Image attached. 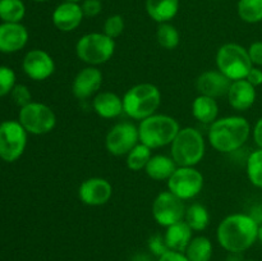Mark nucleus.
Returning a JSON list of instances; mask_svg holds the SVG:
<instances>
[{
  "mask_svg": "<svg viewBox=\"0 0 262 261\" xmlns=\"http://www.w3.org/2000/svg\"><path fill=\"white\" fill-rule=\"evenodd\" d=\"M10 95H12V99L14 101V104L18 105L19 107H23L30 104L31 99H32L30 90L25 84H15L13 87Z\"/></svg>",
  "mask_w": 262,
  "mask_h": 261,
  "instance_id": "35",
  "label": "nucleus"
},
{
  "mask_svg": "<svg viewBox=\"0 0 262 261\" xmlns=\"http://www.w3.org/2000/svg\"><path fill=\"white\" fill-rule=\"evenodd\" d=\"M113 196V186L107 179L100 177L84 179L78 188V197L87 206H102Z\"/></svg>",
  "mask_w": 262,
  "mask_h": 261,
  "instance_id": "13",
  "label": "nucleus"
},
{
  "mask_svg": "<svg viewBox=\"0 0 262 261\" xmlns=\"http://www.w3.org/2000/svg\"><path fill=\"white\" fill-rule=\"evenodd\" d=\"M192 238H193V230L184 220L168 227L164 233V240L168 248L177 252H184Z\"/></svg>",
  "mask_w": 262,
  "mask_h": 261,
  "instance_id": "21",
  "label": "nucleus"
},
{
  "mask_svg": "<svg viewBox=\"0 0 262 261\" xmlns=\"http://www.w3.org/2000/svg\"><path fill=\"white\" fill-rule=\"evenodd\" d=\"M258 224L250 214L235 212L228 215L220 222L216 229V238L220 247L228 253H243L257 241Z\"/></svg>",
  "mask_w": 262,
  "mask_h": 261,
  "instance_id": "1",
  "label": "nucleus"
},
{
  "mask_svg": "<svg viewBox=\"0 0 262 261\" xmlns=\"http://www.w3.org/2000/svg\"><path fill=\"white\" fill-rule=\"evenodd\" d=\"M250 135V122L239 115H230L210 124L209 142L219 153L232 154L247 142Z\"/></svg>",
  "mask_w": 262,
  "mask_h": 261,
  "instance_id": "2",
  "label": "nucleus"
},
{
  "mask_svg": "<svg viewBox=\"0 0 262 261\" xmlns=\"http://www.w3.org/2000/svg\"><path fill=\"white\" fill-rule=\"evenodd\" d=\"M33 2H37V3H43V2H49V0H33Z\"/></svg>",
  "mask_w": 262,
  "mask_h": 261,
  "instance_id": "46",
  "label": "nucleus"
},
{
  "mask_svg": "<svg viewBox=\"0 0 262 261\" xmlns=\"http://www.w3.org/2000/svg\"><path fill=\"white\" fill-rule=\"evenodd\" d=\"M186 206L183 200L170 191H163L155 197L152 202V216L161 227H170L184 220Z\"/></svg>",
  "mask_w": 262,
  "mask_h": 261,
  "instance_id": "11",
  "label": "nucleus"
},
{
  "mask_svg": "<svg viewBox=\"0 0 262 261\" xmlns=\"http://www.w3.org/2000/svg\"><path fill=\"white\" fill-rule=\"evenodd\" d=\"M27 130L17 120L0 124V159L8 163L18 160L27 146Z\"/></svg>",
  "mask_w": 262,
  "mask_h": 261,
  "instance_id": "9",
  "label": "nucleus"
},
{
  "mask_svg": "<svg viewBox=\"0 0 262 261\" xmlns=\"http://www.w3.org/2000/svg\"><path fill=\"white\" fill-rule=\"evenodd\" d=\"M245 79H247V81L250 82L252 86H255V87L261 86L262 84V69L260 68V67H252Z\"/></svg>",
  "mask_w": 262,
  "mask_h": 261,
  "instance_id": "38",
  "label": "nucleus"
},
{
  "mask_svg": "<svg viewBox=\"0 0 262 261\" xmlns=\"http://www.w3.org/2000/svg\"><path fill=\"white\" fill-rule=\"evenodd\" d=\"M122 99L124 114L135 120H143L156 114L161 105V92L152 83H138L130 87Z\"/></svg>",
  "mask_w": 262,
  "mask_h": 261,
  "instance_id": "3",
  "label": "nucleus"
},
{
  "mask_svg": "<svg viewBox=\"0 0 262 261\" xmlns=\"http://www.w3.org/2000/svg\"><path fill=\"white\" fill-rule=\"evenodd\" d=\"M28 41V31L20 23L0 25V51L5 54L19 51Z\"/></svg>",
  "mask_w": 262,
  "mask_h": 261,
  "instance_id": "18",
  "label": "nucleus"
},
{
  "mask_svg": "<svg viewBox=\"0 0 262 261\" xmlns=\"http://www.w3.org/2000/svg\"><path fill=\"white\" fill-rule=\"evenodd\" d=\"M184 222L189 225L193 232H202L210 224L209 210L201 204H193L186 210Z\"/></svg>",
  "mask_w": 262,
  "mask_h": 261,
  "instance_id": "26",
  "label": "nucleus"
},
{
  "mask_svg": "<svg viewBox=\"0 0 262 261\" xmlns=\"http://www.w3.org/2000/svg\"><path fill=\"white\" fill-rule=\"evenodd\" d=\"M129 261H155V260L152 258V255H151V253L138 252V253H135V255L129 258Z\"/></svg>",
  "mask_w": 262,
  "mask_h": 261,
  "instance_id": "42",
  "label": "nucleus"
},
{
  "mask_svg": "<svg viewBox=\"0 0 262 261\" xmlns=\"http://www.w3.org/2000/svg\"><path fill=\"white\" fill-rule=\"evenodd\" d=\"M92 107H94V112L104 119H114L124 113L123 99L110 91L96 94V96L92 100Z\"/></svg>",
  "mask_w": 262,
  "mask_h": 261,
  "instance_id": "20",
  "label": "nucleus"
},
{
  "mask_svg": "<svg viewBox=\"0 0 262 261\" xmlns=\"http://www.w3.org/2000/svg\"><path fill=\"white\" fill-rule=\"evenodd\" d=\"M138 143V127L130 122L117 123L110 128L105 137V147L113 156H127Z\"/></svg>",
  "mask_w": 262,
  "mask_h": 261,
  "instance_id": "12",
  "label": "nucleus"
},
{
  "mask_svg": "<svg viewBox=\"0 0 262 261\" xmlns=\"http://www.w3.org/2000/svg\"><path fill=\"white\" fill-rule=\"evenodd\" d=\"M247 177L251 183L262 189V148L252 151L246 163Z\"/></svg>",
  "mask_w": 262,
  "mask_h": 261,
  "instance_id": "31",
  "label": "nucleus"
},
{
  "mask_svg": "<svg viewBox=\"0 0 262 261\" xmlns=\"http://www.w3.org/2000/svg\"><path fill=\"white\" fill-rule=\"evenodd\" d=\"M237 12L246 23H258L262 20V0H238Z\"/></svg>",
  "mask_w": 262,
  "mask_h": 261,
  "instance_id": "28",
  "label": "nucleus"
},
{
  "mask_svg": "<svg viewBox=\"0 0 262 261\" xmlns=\"http://www.w3.org/2000/svg\"><path fill=\"white\" fill-rule=\"evenodd\" d=\"M156 261H189L184 252H177V251L169 250L163 256L156 258Z\"/></svg>",
  "mask_w": 262,
  "mask_h": 261,
  "instance_id": "39",
  "label": "nucleus"
},
{
  "mask_svg": "<svg viewBox=\"0 0 262 261\" xmlns=\"http://www.w3.org/2000/svg\"><path fill=\"white\" fill-rule=\"evenodd\" d=\"M83 18L84 15L82 13L81 4L69 2L59 4L54 9L53 15H51L53 25L61 32H72V31L77 30Z\"/></svg>",
  "mask_w": 262,
  "mask_h": 261,
  "instance_id": "17",
  "label": "nucleus"
},
{
  "mask_svg": "<svg viewBox=\"0 0 262 261\" xmlns=\"http://www.w3.org/2000/svg\"><path fill=\"white\" fill-rule=\"evenodd\" d=\"M257 241H260L262 243V224L258 225V235H257Z\"/></svg>",
  "mask_w": 262,
  "mask_h": 261,
  "instance_id": "44",
  "label": "nucleus"
},
{
  "mask_svg": "<svg viewBox=\"0 0 262 261\" xmlns=\"http://www.w3.org/2000/svg\"><path fill=\"white\" fill-rule=\"evenodd\" d=\"M147 248L150 251V253L152 256H155L156 258L163 256L164 253L168 252L169 248L166 246L165 240H164V235H161L160 233H156L152 234L147 241Z\"/></svg>",
  "mask_w": 262,
  "mask_h": 261,
  "instance_id": "34",
  "label": "nucleus"
},
{
  "mask_svg": "<svg viewBox=\"0 0 262 261\" xmlns=\"http://www.w3.org/2000/svg\"><path fill=\"white\" fill-rule=\"evenodd\" d=\"M27 133L35 136L48 135L55 128L56 115L50 106L42 102L31 101L20 107L19 120Z\"/></svg>",
  "mask_w": 262,
  "mask_h": 261,
  "instance_id": "8",
  "label": "nucleus"
},
{
  "mask_svg": "<svg viewBox=\"0 0 262 261\" xmlns=\"http://www.w3.org/2000/svg\"><path fill=\"white\" fill-rule=\"evenodd\" d=\"M250 216L252 217L258 225L262 224V205H256V206H253L252 209H251Z\"/></svg>",
  "mask_w": 262,
  "mask_h": 261,
  "instance_id": "41",
  "label": "nucleus"
},
{
  "mask_svg": "<svg viewBox=\"0 0 262 261\" xmlns=\"http://www.w3.org/2000/svg\"><path fill=\"white\" fill-rule=\"evenodd\" d=\"M158 44L165 50H174L181 42L179 31L170 23H160L156 31Z\"/></svg>",
  "mask_w": 262,
  "mask_h": 261,
  "instance_id": "30",
  "label": "nucleus"
},
{
  "mask_svg": "<svg viewBox=\"0 0 262 261\" xmlns=\"http://www.w3.org/2000/svg\"><path fill=\"white\" fill-rule=\"evenodd\" d=\"M15 86V73L12 68L0 66V97L12 92Z\"/></svg>",
  "mask_w": 262,
  "mask_h": 261,
  "instance_id": "33",
  "label": "nucleus"
},
{
  "mask_svg": "<svg viewBox=\"0 0 262 261\" xmlns=\"http://www.w3.org/2000/svg\"><path fill=\"white\" fill-rule=\"evenodd\" d=\"M26 7L22 0H0V19L5 23H19L25 18Z\"/></svg>",
  "mask_w": 262,
  "mask_h": 261,
  "instance_id": "27",
  "label": "nucleus"
},
{
  "mask_svg": "<svg viewBox=\"0 0 262 261\" xmlns=\"http://www.w3.org/2000/svg\"><path fill=\"white\" fill-rule=\"evenodd\" d=\"M114 53V38L109 37L104 32L86 33L76 44V54L79 60L92 67L109 61Z\"/></svg>",
  "mask_w": 262,
  "mask_h": 261,
  "instance_id": "6",
  "label": "nucleus"
},
{
  "mask_svg": "<svg viewBox=\"0 0 262 261\" xmlns=\"http://www.w3.org/2000/svg\"><path fill=\"white\" fill-rule=\"evenodd\" d=\"M81 9L84 17H97L102 10V3L101 0H83L81 3Z\"/></svg>",
  "mask_w": 262,
  "mask_h": 261,
  "instance_id": "36",
  "label": "nucleus"
},
{
  "mask_svg": "<svg viewBox=\"0 0 262 261\" xmlns=\"http://www.w3.org/2000/svg\"><path fill=\"white\" fill-rule=\"evenodd\" d=\"M214 2H217V0H214Z\"/></svg>",
  "mask_w": 262,
  "mask_h": 261,
  "instance_id": "48",
  "label": "nucleus"
},
{
  "mask_svg": "<svg viewBox=\"0 0 262 261\" xmlns=\"http://www.w3.org/2000/svg\"><path fill=\"white\" fill-rule=\"evenodd\" d=\"M179 130L178 120L166 114H154L141 120L138 125L140 142L151 150L171 145Z\"/></svg>",
  "mask_w": 262,
  "mask_h": 261,
  "instance_id": "4",
  "label": "nucleus"
},
{
  "mask_svg": "<svg viewBox=\"0 0 262 261\" xmlns=\"http://www.w3.org/2000/svg\"><path fill=\"white\" fill-rule=\"evenodd\" d=\"M253 67H262V41H255L247 49Z\"/></svg>",
  "mask_w": 262,
  "mask_h": 261,
  "instance_id": "37",
  "label": "nucleus"
},
{
  "mask_svg": "<svg viewBox=\"0 0 262 261\" xmlns=\"http://www.w3.org/2000/svg\"><path fill=\"white\" fill-rule=\"evenodd\" d=\"M125 27L124 23V18L122 17L120 14H113L109 15L106 18V20L104 22V33L106 36L112 38H117L119 37L120 35L123 33Z\"/></svg>",
  "mask_w": 262,
  "mask_h": 261,
  "instance_id": "32",
  "label": "nucleus"
},
{
  "mask_svg": "<svg viewBox=\"0 0 262 261\" xmlns=\"http://www.w3.org/2000/svg\"><path fill=\"white\" fill-rule=\"evenodd\" d=\"M151 156H152L151 148L140 142L128 153L127 160H125L127 168L133 171L142 170V169L146 168L148 161H150Z\"/></svg>",
  "mask_w": 262,
  "mask_h": 261,
  "instance_id": "29",
  "label": "nucleus"
},
{
  "mask_svg": "<svg viewBox=\"0 0 262 261\" xmlns=\"http://www.w3.org/2000/svg\"><path fill=\"white\" fill-rule=\"evenodd\" d=\"M184 255L189 261H211L214 255V246L211 240L205 235L193 237L184 251Z\"/></svg>",
  "mask_w": 262,
  "mask_h": 261,
  "instance_id": "25",
  "label": "nucleus"
},
{
  "mask_svg": "<svg viewBox=\"0 0 262 261\" xmlns=\"http://www.w3.org/2000/svg\"><path fill=\"white\" fill-rule=\"evenodd\" d=\"M178 165L173 160L171 156L166 155H152L150 161L146 165L145 171L154 181H168L174 171L177 170Z\"/></svg>",
  "mask_w": 262,
  "mask_h": 261,
  "instance_id": "23",
  "label": "nucleus"
},
{
  "mask_svg": "<svg viewBox=\"0 0 262 261\" xmlns=\"http://www.w3.org/2000/svg\"><path fill=\"white\" fill-rule=\"evenodd\" d=\"M179 10V0H146V12L152 20L168 23Z\"/></svg>",
  "mask_w": 262,
  "mask_h": 261,
  "instance_id": "22",
  "label": "nucleus"
},
{
  "mask_svg": "<svg viewBox=\"0 0 262 261\" xmlns=\"http://www.w3.org/2000/svg\"><path fill=\"white\" fill-rule=\"evenodd\" d=\"M227 261H245V258L242 257V253H235V252H229L228 255Z\"/></svg>",
  "mask_w": 262,
  "mask_h": 261,
  "instance_id": "43",
  "label": "nucleus"
},
{
  "mask_svg": "<svg viewBox=\"0 0 262 261\" xmlns=\"http://www.w3.org/2000/svg\"><path fill=\"white\" fill-rule=\"evenodd\" d=\"M256 87L252 86L247 79L233 81L228 91V101L234 110L246 112L251 109L256 101Z\"/></svg>",
  "mask_w": 262,
  "mask_h": 261,
  "instance_id": "19",
  "label": "nucleus"
},
{
  "mask_svg": "<svg viewBox=\"0 0 262 261\" xmlns=\"http://www.w3.org/2000/svg\"><path fill=\"white\" fill-rule=\"evenodd\" d=\"M205 153L204 136L193 127L181 128L171 142L170 156L178 166H196L204 159Z\"/></svg>",
  "mask_w": 262,
  "mask_h": 261,
  "instance_id": "5",
  "label": "nucleus"
},
{
  "mask_svg": "<svg viewBox=\"0 0 262 261\" xmlns=\"http://www.w3.org/2000/svg\"><path fill=\"white\" fill-rule=\"evenodd\" d=\"M232 82L220 71H206L197 77L196 90L200 95L219 99L227 96Z\"/></svg>",
  "mask_w": 262,
  "mask_h": 261,
  "instance_id": "16",
  "label": "nucleus"
},
{
  "mask_svg": "<svg viewBox=\"0 0 262 261\" xmlns=\"http://www.w3.org/2000/svg\"><path fill=\"white\" fill-rule=\"evenodd\" d=\"M252 133L255 143L258 146V148H262V118H260V119L256 122Z\"/></svg>",
  "mask_w": 262,
  "mask_h": 261,
  "instance_id": "40",
  "label": "nucleus"
},
{
  "mask_svg": "<svg viewBox=\"0 0 262 261\" xmlns=\"http://www.w3.org/2000/svg\"><path fill=\"white\" fill-rule=\"evenodd\" d=\"M22 68L33 81H45L55 72V61L45 50L33 49L26 54Z\"/></svg>",
  "mask_w": 262,
  "mask_h": 261,
  "instance_id": "14",
  "label": "nucleus"
},
{
  "mask_svg": "<svg viewBox=\"0 0 262 261\" xmlns=\"http://www.w3.org/2000/svg\"><path fill=\"white\" fill-rule=\"evenodd\" d=\"M168 191L183 201L199 196L204 188V176L194 166H178L168 179Z\"/></svg>",
  "mask_w": 262,
  "mask_h": 261,
  "instance_id": "10",
  "label": "nucleus"
},
{
  "mask_svg": "<svg viewBox=\"0 0 262 261\" xmlns=\"http://www.w3.org/2000/svg\"><path fill=\"white\" fill-rule=\"evenodd\" d=\"M64 2H69V3H79V2H83V0H64Z\"/></svg>",
  "mask_w": 262,
  "mask_h": 261,
  "instance_id": "45",
  "label": "nucleus"
},
{
  "mask_svg": "<svg viewBox=\"0 0 262 261\" xmlns=\"http://www.w3.org/2000/svg\"><path fill=\"white\" fill-rule=\"evenodd\" d=\"M192 115L204 124L214 123L219 115V105L216 99L199 95L192 102Z\"/></svg>",
  "mask_w": 262,
  "mask_h": 261,
  "instance_id": "24",
  "label": "nucleus"
},
{
  "mask_svg": "<svg viewBox=\"0 0 262 261\" xmlns=\"http://www.w3.org/2000/svg\"><path fill=\"white\" fill-rule=\"evenodd\" d=\"M245 261H258V260H245Z\"/></svg>",
  "mask_w": 262,
  "mask_h": 261,
  "instance_id": "47",
  "label": "nucleus"
},
{
  "mask_svg": "<svg viewBox=\"0 0 262 261\" xmlns=\"http://www.w3.org/2000/svg\"><path fill=\"white\" fill-rule=\"evenodd\" d=\"M217 71L227 76L230 81L245 79L253 67L247 49L239 44L228 42L219 48L216 53Z\"/></svg>",
  "mask_w": 262,
  "mask_h": 261,
  "instance_id": "7",
  "label": "nucleus"
},
{
  "mask_svg": "<svg viewBox=\"0 0 262 261\" xmlns=\"http://www.w3.org/2000/svg\"><path fill=\"white\" fill-rule=\"evenodd\" d=\"M102 84V73L96 67L89 66L81 69L72 82V94L76 99L86 100L99 94Z\"/></svg>",
  "mask_w": 262,
  "mask_h": 261,
  "instance_id": "15",
  "label": "nucleus"
}]
</instances>
